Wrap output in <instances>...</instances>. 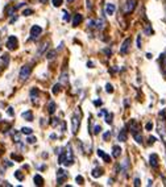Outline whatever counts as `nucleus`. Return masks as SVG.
<instances>
[{"instance_id": "30", "label": "nucleus", "mask_w": 166, "mask_h": 187, "mask_svg": "<svg viewBox=\"0 0 166 187\" xmlns=\"http://www.w3.org/2000/svg\"><path fill=\"white\" fill-rule=\"evenodd\" d=\"M48 45H49V42H45V43H44V45H42V48H40V49H38V54H42V53L46 50V48H48Z\"/></svg>"}, {"instance_id": "29", "label": "nucleus", "mask_w": 166, "mask_h": 187, "mask_svg": "<svg viewBox=\"0 0 166 187\" xmlns=\"http://www.w3.org/2000/svg\"><path fill=\"white\" fill-rule=\"evenodd\" d=\"M112 119H113V115H112V113H107L106 123H107V124H112Z\"/></svg>"}, {"instance_id": "1", "label": "nucleus", "mask_w": 166, "mask_h": 187, "mask_svg": "<svg viewBox=\"0 0 166 187\" xmlns=\"http://www.w3.org/2000/svg\"><path fill=\"white\" fill-rule=\"evenodd\" d=\"M58 162L61 165H65V166H70L71 164H74V155H73V152L70 149V146H67V149L65 152H62V154L59 155Z\"/></svg>"}, {"instance_id": "40", "label": "nucleus", "mask_w": 166, "mask_h": 187, "mask_svg": "<svg viewBox=\"0 0 166 187\" xmlns=\"http://www.w3.org/2000/svg\"><path fill=\"white\" fill-rule=\"evenodd\" d=\"M50 124H52V125H53V127H55V125H57V124H58V119H52V120H50Z\"/></svg>"}, {"instance_id": "4", "label": "nucleus", "mask_w": 166, "mask_h": 187, "mask_svg": "<svg viewBox=\"0 0 166 187\" xmlns=\"http://www.w3.org/2000/svg\"><path fill=\"white\" fill-rule=\"evenodd\" d=\"M17 45H19V41L16 36H9V38L7 40V48L9 50H16L17 49Z\"/></svg>"}, {"instance_id": "43", "label": "nucleus", "mask_w": 166, "mask_h": 187, "mask_svg": "<svg viewBox=\"0 0 166 187\" xmlns=\"http://www.w3.org/2000/svg\"><path fill=\"white\" fill-rule=\"evenodd\" d=\"M137 48H138V49H141V37H140V36L137 37Z\"/></svg>"}, {"instance_id": "8", "label": "nucleus", "mask_w": 166, "mask_h": 187, "mask_svg": "<svg viewBox=\"0 0 166 187\" xmlns=\"http://www.w3.org/2000/svg\"><path fill=\"white\" fill-rule=\"evenodd\" d=\"M129 46H131V38H127V40L123 42L121 48H120V53H121V54H125V53H128Z\"/></svg>"}, {"instance_id": "21", "label": "nucleus", "mask_w": 166, "mask_h": 187, "mask_svg": "<svg viewBox=\"0 0 166 187\" xmlns=\"http://www.w3.org/2000/svg\"><path fill=\"white\" fill-rule=\"evenodd\" d=\"M23 117L25 119L26 121H32V120H33V113H32L30 111H26V112L23 113Z\"/></svg>"}, {"instance_id": "44", "label": "nucleus", "mask_w": 166, "mask_h": 187, "mask_svg": "<svg viewBox=\"0 0 166 187\" xmlns=\"http://www.w3.org/2000/svg\"><path fill=\"white\" fill-rule=\"evenodd\" d=\"M3 61H4V63H6V65L8 63V55H7V54L3 55Z\"/></svg>"}, {"instance_id": "22", "label": "nucleus", "mask_w": 166, "mask_h": 187, "mask_svg": "<svg viewBox=\"0 0 166 187\" xmlns=\"http://www.w3.org/2000/svg\"><path fill=\"white\" fill-rule=\"evenodd\" d=\"M95 25H96L98 29H104V26H106V21L104 20H95Z\"/></svg>"}, {"instance_id": "25", "label": "nucleus", "mask_w": 166, "mask_h": 187, "mask_svg": "<svg viewBox=\"0 0 166 187\" xmlns=\"http://www.w3.org/2000/svg\"><path fill=\"white\" fill-rule=\"evenodd\" d=\"M37 95H38V90L37 88H32L30 90V96L33 98V101H35V103H36V96Z\"/></svg>"}, {"instance_id": "35", "label": "nucleus", "mask_w": 166, "mask_h": 187, "mask_svg": "<svg viewBox=\"0 0 166 187\" xmlns=\"http://www.w3.org/2000/svg\"><path fill=\"white\" fill-rule=\"evenodd\" d=\"M32 13H33V9H30V8H26L25 11L23 12L24 16H29V14H32Z\"/></svg>"}, {"instance_id": "16", "label": "nucleus", "mask_w": 166, "mask_h": 187, "mask_svg": "<svg viewBox=\"0 0 166 187\" xmlns=\"http://www.w3.org/2000/svg\"><path fill=\"white\" fill-rule=\"evenodd\" d=\"M33 181H35V184H36V186H42V184H44V178L40 175V174H37V175H35V178H33Z\"/></svg>"}, {"instance_id": "51", "label": "nucleus", "mask_w": 166, "mask_h": 187, "mask_svg": "<svg viewBox=\"0 0 166 187\" xmlns=\"http://www.w3.org/2000/svg\"><path fill=\"white\" fill-rule=\"evenodd\" d=\"M67 1H69V3H71V1H74V0H67Z\"/></svg>"}, {"instance_id": "31", "label": "nucleus", "mask_w": 166, "mask_h": 187, "mask_svg": "<svg viewBox=\"0 0 166 187\" xmlns=\"http://www.w3.org/2000/svg\"><path fill=\"white\" fill-rule=\"evenodd\" d=\"M109 138H111V132H109V130H107V132L103 135V140H104V141H108Z\"/></svg>"}, {"instance_id": "34", "label": "nucleus", "mask_w": 166, "mask_h": 187, "mask_svg": "<svg viewBox=\"0 0 166 187\" xmlns=\"http://www.w3.org/2000/svg\"><path fill=\"white\" fill-rule=\"evenodd\" d=\"M11 157L13 159H17V161H23V157H21V155H17V154H15V153H12L11 154Z\"/></svg>"}, {"instance_id": "23", "label": "nucleus", "mask_w": 166, "mask_h": 187, "mask_svg": "<svg viewBox=\"0 0 166 187\" xmlns=\"http://www.w3.org/2000/svg\"><path fill=\"white\" fill-rule=\"evenodd\" d=\"M133 138H135V141L137 142V144H142V136H141L138 132L133 133Z\"/></svg>"}, {"instance_id": "42", "label": "nucleus", "mask_w": 166, "mask_h": 187, "mask_svg": "<svg viewBox=\"0 0 166 187\" xmlns=\"http://www.w3.org/2000/svg\"><path fill=\"white\" fill-rule=\"evenodd\" d=\"M63 13H65V17H63V19H65V21H69V20H70V17H69V13H67V12H66V11H63Z\"/></svg>"}, {"instance_id": "50", "label": "nucleus", "mask_w": 166, "mask_h": 187, "mask_svg": "<svg viewBox=\"0 0 166 187\" xmlns=\"http://www.w3.org/2000/svg\"><path fill=\"white\" fill-rule=\"evenodd\" d=\"M41 3H46V1H48V0H40Z\"/></svg>"}, {"instance_id": "28", "label": "nucleus", "mask_w": 166, "mask_h": 187, "mask_svg": "<svg viewBox=\"0 0 166 187\" xmlns=\"http://www.w3.org/2000/svg\"><path fill=\"white\" fill-rule=\"evenodd\" d=\"M15 177H16V179H19V181H23L24 179V174L21 173V171H16V173H15Z\"/></svg>"}, {"instance_id": "12", "label": "nucleus", "mask_w": 166, "mask_h": 187, "mask_svg": "<svg viewBox=\"0 0 166 187\" xmlns=\"http://www.w3.org/2000/svg\"><path fill=\"white\" fill-rule=\"evenodd\" d=\"M115 11H116V7H115V4H112V3H108L106 6V13L107 14H113L115 13Z\"/></svg>"}, {"instance_id": "13", "label": "nucleus", "mask_w": 166, "mask_h": 187, "mask_svg": "<svg viewBox=\"0 0 166 187\" xmlns=\"http://www.w3.org/2000/svg\"><path fill=\"white\" fill-rule=\"evenodd\" d=\"M91 175L94 177V178H99V177H102V175H103V170H102L100 167H96V169H94V170H92Z\"/></svg>"}, {"instance_id": "48", "label": "nucleus", "mask_w": 166, "mask_h": 187, "mask_svg": "<svg viewBox=\"0 0 166 187\" xmlns=\"http://www.w3.org/2000/svg\"><path fill=\"white\" fill-rule=\"evenodd\" d=\"M104 52H106V54H107V55H111V50H109V49H106Z\"/></svg>"}, {"instance_id": "33", "label": "nucleus", "mask_w": 166, "mask_h": 187, "mask_svg": "<svg viewBox=\"0 0 166 187\" xmlns=\"http://www.w3.org/2000/svg\"><path fill=\"white\" fill-rule=\"evenodd\" d=\"M75 182H77L78 184H83V182H84V179H83L82 175H78L77 178H75Z\"/></svg>"}, {"instance_id": "49", "label": "nucleus", "mask_w": 166, "mask_h": 187, "mask_svg": "<svg viewBox=\"0 0 166 187\" xmlns=\"http://www.w3.org/2000/svg\"><path fill=\"white\" fill-rule=\"evenodd\" d=\"M149 140H150V144H153V142L156 141V137H150V138H149Z\"/></svg>"}, {"instance_id": "32", "label": "nucleus", "mask_w": 166, "mask_h": 187, "mask_svg": "<svg viewBox=\"0 0 166 187\" xmlns=\"http://www.w3.org/2000/svg\"><path fill=\"white\" fill-rule=\"evenodd\" d=\"M106 91L108 92V94H112V92H113V88H112V84H109V83H107V84H106Z\"/></svg>"}, {"instance_id": "6", "label": "nucleus", "mask_w": 166, "mask_h": 187, "mask_svg": "<svg viewBox=\"0 0 166 187\" xmlns=\"http://www.w3.org/2000/svg\"><path fill=\"white\" fill-rule=\"evenodd\" d=\"M41 33H42V29H41L40 25H33L30 28V37H32V40H36L38 36H41Z\"/></svg>"}, {"instance_id": "38", "label": "nucleus", "mask_w": 166, "mask_h": 187, "mask_svg": "<svg viewBox=\"0 0 166 187\" xmlns=\"http://www.w3.org/2000/svg\"><path fill=\"white\" fill-rule=\"evenodd\" d=\"M100 130H102V128L99 127V125H95V128H94V133H95V135L100 133Z\"/></svg>"}, {"instance_id": "7", "label": "nucleus", "mask_w": 166, "mask_h": 187, "mask_svg": "<svg viewBox=\"0 0 166 187\" xmlns=\"http://www.w3.org/2000/svg\"><path fill=\"white\" fill-rule=\"evenodd\" d=\"M66 178H67V171L63 169H59L57 171V182L58 184H62L63 182L66 181Z\"/></svg>"}, {"instance_id": "2", "label": "nucleus", "mask_w": 166, "mask_h": 187, "mask_svg": "<svg viewBox=\"0 0 166 187\" xmlns=\"http://www.w3.org/2000/svg\"><path fill=\"white\" fill-rule=\"evenodd\" d=\"M80 120H82V112H80L79 108H77L74 115L71 116V133L73 135H77L78 130H79Z\"/></svg>"}, {"instance_id": "27", "label": "nucleus", "mask_w": 166, "mask_h": 187, "mask_svg": "<svg viewBox=\"0 0 166 187\" xmlns=\"http://www.w3.org/2000/svg\"><path fill=\"white\" fill-rule=\"evenodd\" d=\"M59 90H61V84L59 83L54 84V87H53V94H54V95H57L58 92H59Z\"/></svg>"}, {"instance_id": "45", "label": "nucleus", "mask_w": 166, "mask_h": 187, "mask_svg": "<svg viewBox=\"0 0 166 187\" xmlns=\"http://www.w3.org/2000/svg\"><path fill=\"white\" fill-rule=\"evenodd\" d=\"M94 104H95V106H96V107L102 106V100H95V101H94Z\"/></svg>"}, {"instance_id": "9", "label": "nucleus", "mask_w": 166, "mask_h": 187, "mask_svg": "<svg viewBox=\"0 0 166 187\" xmlns=\"http://www.w3.org/2000/svg\"><path fill=\"white\" fill-rule=\"evenodd\" d=\"M83 20V16L80 13H75L74 17H73V26H78Z\"/></svg>"}, {"instance_id": "10", "label": "nucleus", "mask_w": 166, "mask_h": 187, "mask_svg": "<svg viewBox=\"0 0 166 187\" xmlns=\"http://www.w3.org/2000/svg\"><path fill=\"white\" fill-rule=\"evenodd\" d=\"M149 162H150V166L152 167H157L158 166V155L157 154H150Z\"/></svg>"}, {"instance_id": "17", "label": "nucleus", "mask_w": 166, "mask_h": 187, "mask_svg": "<svg viewBox=\"0 0 166 187\" xmlns=\"http://www.w3.org/2000/svg\"><path fill=\"white\" fill-rule=\"evenodd\" d=\"M48 112L50 113V115H53V113L55 112V103L53 100H50L48 104Z\"/></svg>"}, {"instance_id": "15", "label": "nucleus", "mask_w": 166, "mask_h": 187, "mask_svg": "<svg viewBox=\"0 0 166 187\" xmlns=\"http://www.w3.org/2000/svg\"><path fill=\"white\" fill-rule=\"evenodd\" d=\"M129 130H131L132 133L138 132V128H137V124H136V120H131V123H129Z\"/></svg>"}, {"instance_id": "52", "label": "nucleus", "mask_w": 166, "mask_h": 187, "mask_svg": "<svg viewBox=\"0 0 166 187\" xmlns=\"http://www.w3.org/2000/svg\"><path fill=\"white\" fill-rule=\"evenodd\" d=\"M165 70H166V65H165Z\"/></svg>"}, {"instance_id": "36", "label": "nucleus", "mask_w": 166, "mask_h": 187, "mask_svg": "<svg viewBox=\"0 0 166 187\" xmlns=\"http://www.w3.org/2000/svg\"><path fill=\"white\" fill-rule=\"evenodd\" d=\"M52 4L54 7H59L62 4V0H52Z\"/></svg>"}, {"instance_id": "47", "label": "nucleus", "mask_w": 166, "mask_h": 187, "mask_svg": "<svg viewBox=\"0 0 166 187\" xmlns=\"http://www.w3.org/2000/svg\"><path fill=\"white\" fill-rule=\"evenodd\" d=\"M24 4H25V3H20V4H17V6L15 7V8H16V9H17V8H21V7H24Z\"/></svg>"}, {"instance_id": "18", "label": "nucleus", "mask_w": 166, "mask_h": 187, "mask_svg": "<svg viewBox=\"0 0 166 187\" xmlns=\"http://www.w3.org/2000/svg\"><path fill=\"white\" fill-rule=\"evenodd\" d=\"M119 141H121V142L127 141V129L125 128H124V129L120 132V135H119Z\"/></svg>"}, {"instance_id": "26", "label": "nucleus", "mask_w": 166, "mask_h": 187, "mask_svg": "<svg viewBox=\"0 0 166 187\" xmlns=\"http://www.w3.org/2000/svg\"><path fill=\"white\" fill-rule=\"evenodd\" d=\"M36 141H37V138H36L35 136L29 135V137L26 138V142H28V144H36Z\"/></svg>"}, {"instance_id": "20", "label": "nucleus", "mask_w": 166, "mask_h": 187, "mask_svg": "<svg viewBox=\"0 0 166 187\" xmlns=\"http://www.w3.org/2000/svg\"><path fill=\"white\" fill-rule=\"evenodd\" d=\"M128 167H129V161H128V158H127L125 161H123V164H121V173L125 174Z\"/></svg>"}, {"instance_id": "24", "label": "nucleus", "mask_w": 166, "mask_h": 187, "mask_svg": "<svg viewBox=\"0 0 166 187\" xmlns=\"http://www.w3.org/2000/svg\"><path fill=\"white\" fill-rule=\"evenodd\" d=\"M21 133H24V135H32L33 133V129L32 128H28V127H24V128H21Z\"/></svg>"}, {"instance_id": "14", "label": "nucleus", "mask_w": 166, "mask_h": 187, "mask_svg": "<svg viewBox=\"0 0 166 187\" xmlns=\"http://www.w3.org/2000/svg\"><path fill=\"white\" fill-rule=\"evenodd\" d=\"M98 154H99V157H102V158H103L106 162H111V157H109L108 154H106V153H104L102 149L98 150Z\"/></svg>"}, {"instance_id": "5", "label": "nucleus", "mask_w": 166, "mask_h": 187, "mask_svg": "<svg viewBox=\"0 0 166 187\" xmlns=\"http://www.w3.org/2000/svg\"><path fill=\"white\" fill-rule=\"evenodd\" d=\"M29 75H30V67H29L28 65H25V66L21 67L20 75H19V77H20V79L24 82V81H26V79L29 78Z\"/></svg>"}, {"instance_id": "39", "label": "nucleus", "mask_w": 166, "mask_h": 187, "mask_svg": "<svg viewBox=\"0 0 166 187\" xmlns=\"http://www.w3.org/2000/svg\"><path fill=\"white\" fill-rule=\"evenodd\" d=\"M55 55V52H49L48 53V59H53Z\"/></svg>"}, {"instance_id": "37", "label": "nucleus", "mask_w": 166, "mask_h": 187, "mask_svg": "<svg viewBox=\"0 0 166 187\" xmlns=\"http://www.w3.org/2000/svg\"><path fill=\"white\" fill-rule=\"evenodd\" d=\"M7 113H8L9 116H15V111L12 107H9V108H7Z\"/></svg>"}, {"instance_id": "41", "label": "nucleus", "mask_w": 166, "mask_h": 187, "mask_svg": "<svg viewBox=\"0 0 166 187\" xmlns=\"http://www.w3.org/2000/svg\"><path fill=\"white\" fill-rule=\"evenodd\" d=\"M145 128H146V130H152V128H153V124L152 123H148L145 125Z\"/></svg>"}, {"instance_id": "46", "label": "nucleus", "mask_w": 166, "mask_h": 187, "mask_svg": "<svg viewBox=\"0 0 166 187\" xmlns=\"http://www.w3.org/2000/svg\"><path fill=\"white\" fill-rule=\"evenodd\" d=\"M140 184H141V183H140V179L136 178V179H135V186H140Z\"/></svg>"}, {"instance_id": "11", "label": "nucleus", "mask_w": 166, "mask_h": 187, "mask_svg": "<svg viewBox=\"0 0 166 187\" xmlns=\"http://www.w3.org/2000/svg\"><path fill=\"white\" fill-rule=\"evenodd\" d=\"M121 154V148L119 146V145H115L113 148H112V157L113 158H118V157H120Z\"/></svg>"}, {"instance_id": "3", "label": "nucleus", "mask_w": 166, "mask_h": 187, "mask_svg": "<svg viewBox=\"0 0 166 187\" xmlns=\"http://www.w3.org/2000/svg\"><path fill=\"white\" fill-rule=\"evenodd\" d=\"M136 7V0H125V3L123 4V12L124 13H131L133 12Z\"/></svg>"}, {"instance_id": "19", "label": "nucleus", "mask_w": 166, "mask_h": 187, "mask_svg": "<svg viewBox=\"0 0 166 187\" xmlns=\"http://www.w3.org/2000/svg\"><path fill=\"white\" fill-rule=\"evenodd\" d=\"M12 137H13V140H15V142H20L21 141V137H20V132H17V130H13L12 132Z\"/></svg>"}]
</instances>
